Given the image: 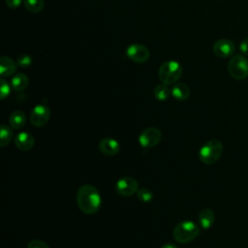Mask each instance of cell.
Segmentation results:
<instances>
[{
    "instance_id": "obj_1",
    "label": "cell",
    "mask_w": 248,
    "mask_h": 248,
    "mask_svg": "<svg viewBox=\"0 0 248 248\" xmlns=\"http://www.w3.org/2000/svg\"><path fill=\"white\" fill-rule=\"evenodd\" d=\"M102 203L99 191L91 184L81 185L77 192V204L81 212L91 215L96 213Z\"/></svg>"
},
{
    "instance_id": "obj_2",
    "label": "cell",
    "mask_w": 248,
    "mask_h": 248,
    "mask_svg": "<svg viewBox=\"0 0 248 248\" xmlns=\"http://www.w3.org/2000/svg\"><path fill=\"white\" fill-rule=\"evenodd\" d=\"M201 229L191 220H185L178 223L172 232L173 238L179 243H188L193 241L200 234Z\"/></svg>"
},
{
    "instance_id": "obj_3",
    "label": "cell",
    "mask_w": 248,
    "mask_h": 248,
    "mask_svg": "<svg viewBox=\"0 0 248 248\" xmlns=\"http://www.w3.org/2000/svg\"><path fill=\"white\" fill-rule=\"evenodd\" d=\"M182 67L175 60H169L164 62L158 72V76L162 83L170 85L174 84L182 76Z\"/></svg>"
},
{
    "instance_id": "obj_4",
    "label": "cell",
    "mask_w": 248,
    "mask_h": 248,
    "mask_svg": "<svg viewBox=\"0 0 248 248\" xmlns=\"http://www.w3.org/2000/svg\"><path fill=\"white\" fill-rule=\"evenodd\" d=\"M223 153V145L217 140L206 141L199 151L200 160L205 165H213L216 163Z\"/></svg>"
},
{
    "instance_id": "obj_5",
    "label": "cell",
    "mask_w": 248,
    "mask_h": 248,
    "mask_svg": "<svg viewBox=\"0 0 248 248\" xmlns=\"http://www.w3.org/2000/svg\"><path fill=\"white\" fill-rule=\"evenodd\" d=\"M228 72L230 76L237 80L248 77V59L242 53H236L232 56L228 63Z\"/></svg>"
},
{
    "instance_id": "obj_6",
    "label": "cell",
    "mask_w": 248,
    "mask_h": 248,
    "mask_svg": "<svg viewBox=\"0 0 248 248\" xmlns=\"http://www.w3.org/2000/svg\"><path fill=\"white\" fill-rule=\"evenodd\" d=\"M162 140V133L156 127H148L140 132L138 140L141 147L151 148L156 146Z\"/></svg>"
},
{
    "instance_id": "obj_7",
    "label": "cell",
    "mask_w": 248,
    "mask_h": 248,
    "mask_svg": "<svg viewBox=\"0 0 248 248\" xmlns=\"http://www.w3.org/2000/svg\"><path fill=\"white\" fill-rule=\"evenodd\" d=\"M50 118V109L47 106L40 104L33 108L30 112V122L35 127L45 126Z\"/></svg>"
},
{
    "instance_id": "obj_8",
    "label": "cell",
    "mask_w": 248,
    "mask_h": 248,
    "mask_svg": "<svg viewBox=\"0 0 248 248\" xmlns=\"http://www.w3.org/2000/svg\"><path fill=\"white\" fill-rule=\"evenodd\" d=\"M139 190L138 181L132 176H124L115 183V191L123 197H130Z\"/></svg>"
},
{
    "instance_id": "obj_9",
    "label": "cell",
    "mask_w": 248,
    "mask_h": 248,
    "mask_svg": "<svg viewBox=\"0 0 248 248\" xmlns=\"http://www.w3.org/2000/svg\"><path fill=\"white\" fill-rule=\"evenodd\" d=\"M126 55L135 63H144L149 58V50L143 45L133 44L127 47Z\"/></svg>"
},
{
    "instance_id": "obj_10",
    "label": "cell",
    "mask_w": 248,
    "mask_h": 248,
    "mask_svg": "<svg viewBox=\"0 0 248 248\" xmlns=\"http://www.w3.org/2000/svg\"><path fill=\"white\" fill-rule=\"evenodd\" d=\"M212 50L216 56L227 58L232 56L234 53L235 45L232 40L219 39L213 44Z\"/></svg>"
},
{
    "instance_id": "obj_11",
    "label": "cell",
    "mask_w": 248,
    "mask_h": 248,
    "mask_svg": "<svg viewBox=\"0 0 248 248\" xmlns=\"http://www.w3.org/2000/svg\"><path fill=\"white\" fill-rule=\"evenodd\" d=\"M98 148L101 153L107 156H114L119 152L120 145L119 142L112 138H104L100 140Z\"/></svg>"
},
{
    "instance_id": "obj_12",
    "label": "cell",
    "mask_w": 248,
    "mask_h": 248,
    "mask_svg": "<svg viewBox=\"0 0 248 248\" xmlns=\"http://www.w3.org/2000/svg\"><path fill=\"white\" fill-rule=\"evenodd\" d=\"M35 143V139L32 134L28 132H20L15 138L16 146L21 151L30 150Z\"/></svg>"
},
{
    "instance_id": "obj_13",
    "label": "cell",
    "mask_w": 248,
    "mask_h": 248,
    "mask_svg": "<svg viewBox=\"0 0 248 248\" xmlns=\"http://www.w3.org/2000/svg\"><path fill=\"white\" fill-rule=\"evenodd\" d=\"M215 221V214L213 210L209 208H203L200 211L198 216V223L201 229L208 230L210 229Z\"/></svg>"
},
{
    "instance_id": "obj_14",
    "label": "cell",
    "mask_w": 248,
    "mask_h": 248,
    "mask_svg": "<svg viewBox=\"0 0 248 248\" xmlns=\"http://www.w3.org/2000/svg\"><path fill=\"white\" fill-rule=\"evenodd\" d=\"M16 63L8 56L0 57V75L2 78L10 77L16 73Z\"/></svg>"
},
{
    "instance_id": "obj_15",
    "label": "cell",
    "mask_w": 248,
    "mask_h": 248,
    "mask_svg": "<svg viewBox=\"0 0 248 248\" xmlns=\"http://www.w3.org/2000/svg\"><path fill=\"white\" fill-rule=\"evenodd\" d=\"M170 91L171 96L177 101H185L190 96V88L188 87V85L182 82L174 83V85H172V87L170 88Z\"/></svg>"
},
{
    "instance_id": "obj_16",
    "label": "cell",
    "mask_w": 248,
    "mask_h": 248,
    "mask_svg": "<svg viewBox=\"0 0 248 248\" xmlns=\"http://www.w3.org/2000/svg\"><path fill=\"white\" fill-rule=\"evenodd\" d=\"M28 82H29V79L27 76L23 73H18L12 78L11 86L16 91H22L27 87Z\"/></svg>"
},
{
    "instance_id": "obj_17",
    "label": "cell",
    "mask_w": 248,
    "mask_h": 248,
    "mask_svg": "<svg viewBox=\"0 0 248 248\" xmlns=\"http://www.w3.org/2000/svg\"><path fill=\"white\" fill-rule=\"evenodd\" d=\"M25 122H26V116L23 111L15 110L11 113L9 118V123L13 129H20L21 127L24 126Z\"/></svg>"
},
{
    "instance_id": "obj_18",
    "label": "cell",
    "mask_w": 248,
    "mask_h": 248,
    "mask_svg": "<svg viewBox=\"0 0 248 248\" xmlns=\"http://www.w3.org/2000/svg\"><path fill=\"white\" fill-rule=\"evenodd\" d=\"M14 138L13 128L6 124H2L0 127V146H7Z\"/></svg>"
},
{
    "instance_id": "obj_19",
    "label": "cell",
    "mask_w": 248,
    "mask_h": 248,
    "mask_svg": "<svg viewBox=\"0 0 248 248\" xmlns=\"http://www.w3.org/2000/svg\"><path fill=\"white\" fill-rule=\"evenodd\" d=\"M170 95H171V91L168 84L161 83L154 88V97L158 101H166Z\"/></svg>"
},
{
    "instance_id": "obj_20",
    "label": "cell",
    "mask_w": 248,
    "mask_h": 248,
    "mask_svg": "<svg viewBox=\"0 0 248 248\" xmlns=\"http://www.w3.org/2000/svg\"><path fill=\"white\" fill-rule=\"evenodd\" d=\"M23 5L27 11L36 14L43 10L45 6V1L44 0H23Z\"/></svg>"
},
{
    "instance_id": "obj_21",
    "label": "cell",
    "mask_w": 248,
    "mask_h": 248,
    "mask_svg": "<svg viewBox=\"0 0 248 248\" xmlns=\"http://www.w3.org/2000/svg\"><path fill=\"white\" fill-rule=\"evenodd\" d=\"M136 195L138 200L142 202H149L153 199V193L147 188H139Z\"/></svg>"
},
{
    "instance_id": "obj_22",
    "label": "cell",
    "mask_w": 248,
    "mask_h": 248,
    "mask_svg": "<svg viewBox=\"0 0 248 248\" xmlns=\"http://www.w3.org/2000/svg\"><path fill=\"white\" fill-rule=\"evenodd\" d=\"M16 64L21 68H27L32 64V58L27 53L19 54L16 58Z\"/></svg>"
},
{
    "instance_id": "obj_23",
    "label": "cell",
    "mask_w": 248,
    "mask_h": 248,
    "mask_svg": "<svg viewBox=\"0 0 248 248\" xmlns=\"http://www.w3.org/2000/svg\"><path fill=\"white\" fill-rule=\"evenodd\" d=\"M11 85L4 79V78H2L0 79V98L1 100H4L6 97L9 96L10 92H11Z\"/></svg>"
},
{
    "instance_id": "obj_24",
    "label": "cell",
    "mask_w": 248,
    "mask_h": 248,
    "mask_svg": "<svg viewBox=\"0 0 248 248\" xmlns=\"http://www.w3.org/2000/svg\"><path fill=\"white\" fill-rule=\"evenodd\" d=\"M27 248H49L48 245L40 239H33L28 242Z\"/></svg>"
},
{
    "instance_id": "obj_25",
    "label": "cell",
    "mask_w": 248,
    "mask_h": 248,
    "mask_svg": "<svg viewBox=\"0 0 248 248\" xmlns=\"http://www.w3.org/2000/svg\"><path fill=\"white\" fill-rule=\"evenodd\" d=\"M239 49L243 55H248V38H245L241 41L239 45Z\"/></svg>"
},
{
    "instance_id": "obj_26",
    "label": "cell",
    "mask_w": 248,
    "mask_h": 248,
    "mask_svg": "<svg viewBox=\"0 0 248 248\" xmlns=\"http://www.w3.org/2000/svg\"><path fill=\"white\" fill-rule=\"evenodd\" d=\"M22 0H6V5L10 9H16L20 6Z\"/></svg>"
},
{
    "instance_id": "obj_27",
    "label": "cell",
    "mask_w": 248,
    "mask_h": 248,
    "mask_svg": "<svg viewBox=\"0 0 248 248\" xmlns=\"http://www.w3.org/2000/svg\"><path fill=\"white\" fill-rule=\"evenodd\" d=\"M160 248H178V247L173 243H166V244L162 245Z\"/></svg>"
}]
</instances>
